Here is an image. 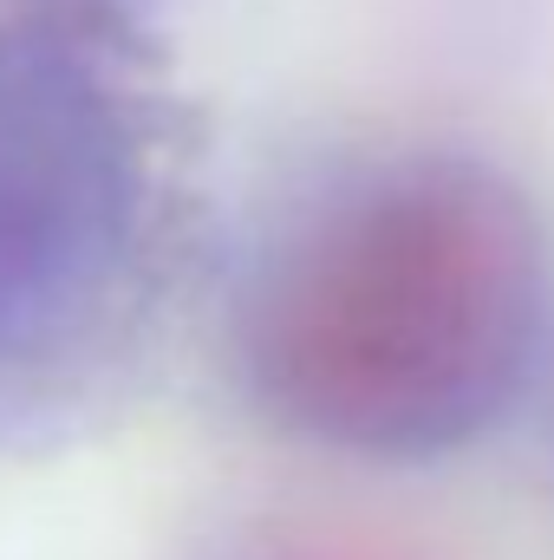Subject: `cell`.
Wrapping results in <instances>:
<instances>
[{
  "instance_id": "cell-1",
  "label": "cell",
  "mask_w": 554,
  "mask_h": 560,
  "mask_svg": "<svg viewBox=\"0 0 554 560\" xmlns=\"http://www.w3.org/2000/svg\"><path fill=\"white\" fill-rule=\"evenodd\" d=\"M522 209L470 170L379 176L293 229L249 306V365L287 423L424 450L483 418L529 326Z\"/></svg>"
}]
</instances>
